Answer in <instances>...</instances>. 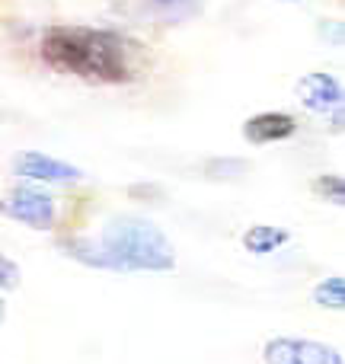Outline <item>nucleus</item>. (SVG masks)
Segmentation results:
<instances>
[{"label": "nucleus", "mask_w": 345, "mask_h": 364, "mask_svg": "<svg viewBox=\"0 0 345 364\" xmlns=\"http://www.w3.org/2000/svg\"><path fill=\"white\" fill-rule=\"evenodd\" d=\"M297 96L314 112H329V109H339L342 102V83L329 74H307L297 83Z\"/></svg>", "instance_id": "nucleus-7"}, {"label": "nucleus", "mask_w": 345, "mask_h": 364, "mask_svg": "<svg viewBox=\"0 0 345 364\" xmlns=\"http://www.w3.org/2000/svg\"><path fill=\"white\" fill-rule=\"evenodd\" d=\"M265 364H342V355L323 342L307 339H272L262 348Z\"/></svg>", "instance_id": "nucleus-4"}, {"label": "nucleus", "mask_w": 345, "mask_h": 364, "mask_svg": "<svg viewBox=\"0 0 345 364\" xmlns=\"http://www.w3.org/2000/svg\"><path fill=\"white\" fill-rule=\"evenodd\" d=\"M4 314H6V304H4V294H0V323H4Z\"/></svg>", "instance_id": "nucleus-13"}, {"label": "nucleus", "mask_w": 345, "mask_h": 364, "mask_svg": "<svg viewBox=\"0 0 345 364\" xmlns=\"http://www.w3.org/2000/svg\"><path fill=\"white\" fill-rule=\"evenodd\" d=\"M297 132V119L288 112H259L243 122V138L250 144H275Z\"/></svg>", "instance_id": "nucleus-6"}, {"label": "nucleus", "mask_w": 345, "mask_h": 364, "mask_svg": "<svg viewBox=\"0 0 345 364\" xmlns=\"http://www.w3.org/2000/svg\"><path fill=\"white\" fill-rule=\"evenodd\" d=\"M90 269L109 272H173L176 252L166 233L154 220L122 214L102 227V240L93 243Z\"/></svg>", "instance_id": "nucleus-2"}, {"label": "nucleus", "mask_w": 345, "mask_h": 364, "mask_svg": "<svg viewBox=\"0 0 345 364\" xmlns=\"http://www.w3.org/2000/svg\"><path fill=\"white\" fill-rule=\"evenodd\" d=\"M38 51L48 68L90 83H128L141 70L138 45L122 32L96 26H48Z\"/></svg>", "instance_id": "nucleus-1"}, {"label": "nucleus", "mask_w": 345, "mask_h": 364, "mask_svg": "<svg viewBox=\"0 0 345 364\" xmlns=\"http://www.w3.org/2000/svg\"><path fill=\"white\" fill-rule=\"evenodd\" d=\"M0 214L32 230H51L58 218V205L51 195L36 192V188H13L0 198Z\"/></svg>", "instance_id": "nucleus-3"}, {"label": "nucleus", "mask_w": 345, "mask_h": 364, "mask_svg": "<svg viewBox=\"0 0 345 364\" xmlns=\"http://www.w3.org/2000/svg\"><path fill=\"white\" fill-rule=\"evenodd\" d=\"M291 240V233L285 227H269V224H259V227H250L243 233V246L256 256H269V252L282 250L285 243Z\"/></svg>", "instance_id": "nucleus-8"}, {"label": "nucleus", "mask_w": 345, "mask_h": 364, "mask_svg": "<svg viewBox=\"0 0 345 364\" xmlns=\"http://www.w3.org/2000/svg\"><path fill=\"white\" fill-rule=\"evenodd\" d=\"M314 304L317 307H327V310H342L345 307V282L342 275H333L327 282H320L314 288Z\"/></svg>", "instance_id": "nucleus-9"}, {"label": "nucleus", "mask_w": 345, "mask_h": 364, "mask_svg": "<svg viewBox=\"0 0 345 364\" xmlns=\"http://www.w3.org/2000/svg\"><path fill=\"white\" fill-rule=\"evenodd\" d=\"M157 6H164V10H173V6H186V4H192V0H154Z\"/></svg>", "instance_id": "nucleus-12"}, {"label": "nucleus", "mask_w": 345, "mask_h": 364, "mask_svg": "<svg viewBox=\"0 0 345 364\" xmlns=\"http://www.w3.org/2000/svg\"><path fill=\"white\" fill-rule=\"evenodd\" d=\"M314 192L320 195V198H329V201H336V205H342L345 182H342V176H320V179H314Z\"/></svg>", "instance_id": "nucleus-10"}, {"label": "nucleus", "mask_w": 345, "mask_h": 364, "mask_svg": "<svg viewBox=\"0 0 345 364\" xmlns=\"http://www.w3.org/2000/svg\"><path fill=\"white\" fill-rule=\"evenodd\" d=\"M13 170L26 179H36V182H70V179H80V170L64 160H55L48 154H38V151H26L16 157Z\"/></svg>", "instance_id": "nucleus-5"}, {"label": "nucleus", "mask_w": 345, "mask_h": 364, "mask_svg": "<svg viewBox=\"0 0 345 364\" xmlns=\"http://www.w3.org/2000/svg\"><path fill=\"white\" fill-rule=\"evenodd\" d=\"M19 284V265L0 252V288H16Z\"/></svg>", "instance_id": "nucleus-11"}]
</instances>
